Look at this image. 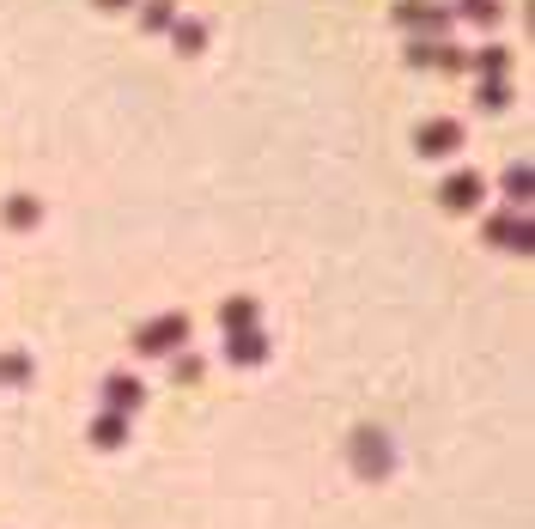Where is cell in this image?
I'll return each mask as SVG.
<instances>
[{"mask_svg": "<svg viewBox=\"0 0 535 529\" xmlns=\"http://www.w3.org/2000/svg\"><path fill=\"white\" fill-rule=\"evenodd\" d=\"M505 189H511V195H529V171H523V165H517V171H511V177H505Z\"/></svg>", "mask_w": 535, "mask_h": 529, "instance_id": "obj_17", "label": "cell"}, {"mask_svg": "<svg viewBox=\"0 0 535 529\" xmlns=\"http://www.w3.org/2000/svg\"><path fill=\"white\" fill-rule=\"evenodd\" d=\"M171 377H177V384H183V377L195 384V377H201V359H177V365H171Z\"/></svg>", "mask_w": 535, "mask_h": 529, "instance_id": "obj_16", "label": "cell"}, {"mask_svg": "<svg viewBox=\"0 0 535 529\" xmlns=\"http://www.w3.org/2000/svg\"><path fill=\"white\" fill-rule=\"evenodd\" d=\"M396 19H402L408 31H444V13H438V7H420V0H408Z\"/></svg>", "mask_w": 535, "mask_h": 529, "instance_id": "obj_8", "label": "cell"}, {"mask_svg": "<svg viewBox=\"0 0 535 529\" xmlns=\"http://www.w3.org/2000/svg\"><path fill=\"white\" fill-rule=\"evenodd\" d=\"M177 341H189V317H159L152 329H140V335H134V347H140V353H171Z\"/></svg>", "mask_w": 535, "mask_h": 529, "instance_id": "obj_1", "label": "cell"}, {"mask_svg": "<svg viewBox=\"0 0 535 529\" xmlns=\"http://www.w3.org/2000/svg\"><path fill=\"white\" fill-rule=\"evenodd\" d=\"M7 225H37V201L31 195H13L7 201Z\"/></svg>", "mask_w": 535, "mask_h": 529, "instance_id": "obj_12", "label": "cell"}, {"mask_svg": "<svg viewBox=\"0 0 535 529\" xmlns=\"http://www.w3.org/2000/svg\"><path fill=\"white\" fill-rule=\"evenodd\" d=\"M98 7H128V0H98Z\"/></svg>", "mask_w": 535, "mask_h": 529, "instance_id": "obj_18", "label": "cell"}, {"mask_svg": "<svg viewBox=\"0 0 535 529\" xmlns=\"http://www.w3.org/2000/svg\"><path fill=\"white\" fill-rule=\"evenodd\" d=\"M359 475H390V438L359 432Z\"/></svg>", "mask_w": 535, "mask_h": 529, "instance_id": "obj_3", "label": "cell"}, {"mask_svg": "<svg viewBox=\"0 0 535 529\" xmlns=\"http://www.w3.org/2000/svg\"><path fill=\"white\" fill-rule=\"evenodd\" d=\"M201 43H207V31H201V19H183V25H177V49H189V55H195Z\"/></svg>", "mask_w": 535, "mask_h": 529, "instance_id": "obj_13", "label": "cell"}, {"mask_svg": "<svg viewBox=\"0 0 535 529\" xmlns=\"http://www.w3.org/2000/svg\"><path fill=\"white\" fill-rule=\"evenodd\" d=\"M438 201H444V207H475V201H481V177H475V171H456V177H444Z\"/></svg>", "mask_w": 535, "mask_h": 529, "instance_id": "obj_2", "label": "cell"}, {"mask_svg": "<svg viewBox=\"0 0 535 529\" xmlns=\"http://www.w3.org/2000/svg\"><path fill=\"white\" fill-rule=\"evenodd\" d=\"M414 61H420V67H426V61H432V67H456V49H444V43H414Z\"/></svg>", "mask_w": 535, "mask_h": 529, "instance_id": "obj_10", "label": "cell"}, {"mask_svg": "<svg viewBox=\"0 0 535 529\" xmlns=\"http://www.w3.org/2000/svg\"><path fill=\"white\" fill-rule=\"evenodd\" d=\"M122 432H128V414H104V420L92 426V438H98V444H122Z\"/></svg>", "mask_w": 535, "mask_h": 529, "instance_id": "obj_11", "label": "cell"}, {"mask_svg": "<svg viewBox=\"0 0 535 529\" xmlns=\"http://www.w3.org/2000/svg\"><path fill=\"white\" fill-rule=\"evenodd\" d=\"M487 238H493V244H511V250H529V225H517L511 213H499V219L487 225Z\"/></svg>", "mask_w": 535, "mask_h": 529, "instance_id": "obj_7", "label": "cell"}, {"mask_svg": "<svg viewBox=\"0 0 535 529\" xmlns=\"http://www.w3.org/2000/svg\"><path fill=\"white\" fill-rule=\"evenodd\" d=\"M463 13H469V19H481V25H493V19H499L493 0H463Z\"/></svg>", "mask_w": 535, "mask_h": 529, "instance_id": "obj_15", "label": "cell"}, {"mask_svg": "<svg viewBox=\"0 0 535 529\" xmlns=\"http://www.w3.org/2000/svg\"><path fill=\"white\" fill-rule=\"evenodd\" d=\"M104 396H110V414H134L146 390H140V377H128V371H122V377H110V384H104Z\"/></svg>", "mask_w": 535, "mask_h": 529, "instance_id": "obj_5", "label": "cell"}, {"mask_svg": "<svg viewBox=\"0 0 535 529\" xmlns=\"http://www.w3.org/2000/svg\"><path fill=\"white\" fill-rule=\"evenodd\" d=\"M456 140H463V128H456V122H426V128L414 134L420 153H456Z\"/></svg>", "mask_w": 535, "mask_h": 529, "instance_id": "obj_4", "label": "cell"}, {"mask_svg": "<svg viewBox=\"0 0 535 529\" xmlns=\"http://www.w3.org/2000/svg\"><path fill=\"white\" fill-rule=\"evenodd\" d=\"M25 377H31L25 353H0V384H25Z\"/></svg>", "mask_w": 535, "mask_h": 529, "instance_id": "obj_9", "label": "cell"}, {"mask_svg": "<svg viewBox=\"0 0 535 529\" xmlns=\"http://www.w3.org/2000/svg\"><path fill=\"white\" fill-rule=\"evenodd\" d=\"M219 323H225V335H244V329H256V298H225Z\"/></svg>", "mask_w": 535, "mask_h": 529, "instance_id": "obj_6", "label": "cell"}, {"mask_svg": "<svg viewBox=\"0 0 535 529\" xmlns=\"http://www.w3.org/2000/svg\"><path fill=\"white\" fill-rule=\"evenodd\" d=\"M140 19H146V31H165V25H171V7H165V0H152Z\"/></svg>", "mask_w": 535, "mask_h": 529, "instance_id": "obj_14", "label": "cell"}]
</instances>
